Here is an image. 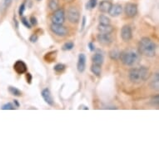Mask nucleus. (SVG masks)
Wrapping results in <instances>:
<instances>
[{"label": "nucleus", "instance_id": "c9c22d12", "mask_svg": "<svg viewBox=\"0 0 159 159\" xmlns=\"http://www.w3.org/2000/svg\"><path fill=\"white\" fill-rule=\"evenodd\" d=\"M89 50H90L91 52H93V51L96 50V48H95V45H94L92 42H90L89 43Z\"/></svg>", "mask_w": 159, "mask_h": 159}, {"label": "nucleus", "instance_id": "cd10ccee", "mask_svg": "<svg viewBox=\"0 0 159 159\" xmlns=\"http://www.w3.org/2000/svg\"><path fill=\"white\" fill-rule=\"evenodd\" d=\"M150 103L154 107H158L159 104V96L158 95H155L151 98L150 100Z\"/></svg>", "mask_w": 159, "mask_h": 159}, {"label": "nucleus", "instance_id": "39448f33", "mask_svg": "<svg viewBox=\"0 0 159 159\" xmlns=\"http://www.w3.org/2000/svg\"><path fill=\"white\" fill-rule=\"evenodd\" d=\"M50 30L56 36L65 37L68 34V29L63 24H52L50 25Z\"/></svg>", "mask_w": 159, "mask_h": 159}, {"label": "nucleus", "instance_id": "2eb2a0df", "mask_svg": "<svg viewBox=\"0 0 159 159\" xmlns=\"http://www.w3.org/2000/svg\"><path fill=\"white\" fill-rule=\"evenodd\" d=\"M98 30L99 33L102 34H112L114 31V28L111 26L110 24H98Z\"/></svg>", "mask_w": 159, "mask_h": 159}, {"label": "nucleus", "instance_id": "f704fd0d", "mask_svg": "<svg viewBox=\"0 0 159 159\" xmlns=\"http://www.w3.org/2000/svg\"><path fill=\"white\" fill-rule=\"evenodd\" d=\"M26 79H27V83H28L29 84H31L32 79H33V77H32L31 73H26Z\"/></svg>", "mask_w": 159, "mask_h": 159}, {"label": "nucleus", "instance_id": "c85d7f7f", "mask_svg": "<svg viewBox=\"0 0 159 159\" xmlns=\"http://www.w3.org/2000/svg\"><path fill=\"white\" fill-rule=\"evenodd\" d=\"M1 109H3V110H14V109H15V107L13 106V103H11V102H8V103H5L4 105H3V107H1Z\"/></svg>", "mask_w": 159, "mask_h": 159}, {"label": "nucleus", "instance_id": "72a5a7b5", "mask_svg": "<svg viewBox=\"0 0 159 159\" xmlns=\"http://www.w3.org/2000/svg\"><path fill=\"white\" fill-rule=\"evenodd\" d=\"M86 21H87V18L85 16L83 17V19H82V26H81V32H83L85 29V26H86Z\"/></svg>", "mask_w": 159, "mask_h": 159}, {"label": "nucleus", "instance_id": "7ed1b4c3", "mask_svg": "<svg viewBox=\"0 0 159 159\" xmlns=\"http://www.w3.org/2000/svg\"><path fill=\"white\" fill-rule=\"evenodd\" d=\"M139 52L133 49H127L120 52L119 59L125 66H133L139 62Z\"/></svg>", "mask_w": 159, "mask_h": 159}, {"label": "nucleus", "instance_id": "f257e3e1", "mask_svg": "<svg viewBox=\"0 0 159 159\" xmlns=\"http://www.w3.org/2000/svg\"><path fill=\"white\" fill-rule=\"evenodd\" d=\"M138 48L139 54L148 57H152L156 55L157 45L149 38L147 37L142 38L141 40L138 43Z\"/></svg>", "mask_w": 159, "mask_h": 159}, {"label": "nucleus", "instance_id": "0eeeda50", "mask_svg": "<svg viewBox=\"0 0 159 159\" xmlns=\"http://www.w3.org/2000/svg\"><path fill=\"white\" fill-rule=\"evenodd\" d=\"M97 40L98 41L99 43L104 46H109L112 43V37L111 34H102L99 33L97 36Z\"/></svg>", "mask_w": 159, "mask_h": 159}, {"label": "nucleus", "instance_id": "5701e85b", "mask_svg": "<svg viewBox=\"0 0 159 159\" xmlns=\"http://www.w3.org/2000/svg\"><path fill=\"white\" fill-rule=\"evenodd\" d=\"M8 92H9L12 95H13V96L20 97L22 95V92L18 89L15 88V87H9V88H8Z\"/></svg>", "mask_w": 159, "mask_h": 159}, {"label": "nucleus", "instance_id": "1a4fd4ad", "mask_svg": "<svg viewBox=\"0 0 159 159\" xmlns=\"http://www.w3.org/2000/svg\"><path fill=\"white\" fill-rule=\"evenodd\" d=\"M121 38L124 42L130 41L133 38V31L129 25H124L121 29Z\"/></svg>", "mask_w": 159, "mask_h": 159}, {"label": "nucleus", "instance_id": "4be33fe9", "mask_svg": "<svg viewBox=\"0 0 159 159\" xmlns=\"http://www.w3.org/2000/svg\"><path fill=\"white\" fill-rule=\"evenodd\" d=\"M66 69V65L63 64V63H57L54 66L53 68V70L56 72L57 73H63Z\"/></svg>", "mask_w": 159, "mask_h": 159}, {"label": "nucleus", "instance_id": "f3484780", "mask_svg": "<svg viewBox=\"0 0 159 159\" xmlns=\"http://www.w3.org/2000/svg\"><path fill=\"white\" fill-rule=\"evenodd\" d=\"M112 3L110 1H102L99 4V11L102 13H108Z\"/></svg>", "mask_w": 159, "mask_h": 159}, {"label": "nucleus", "instance_id": "c756f323", "mask_svg": "<svg viewBox=\"0 0 159 159\" xmlns=\"http://www.w3.org/2000/svg\"><path fill=\"white\" fill-rule=\"evenodd\" d=\"M21 23L23 24H24V26L26 27V28H28V29H31V24H30V23H29V21L28 20V18H25V17H22L21 18Z\"/></svg>", "mask_w": 159, "mask_h": 159}, {"label": "nucleus", "instance_id": "e433bc0d", "mask_svg": "<svg viewBox=\"0 0 159 159\" xmlns=\"http://www.w3.org/2000/svg\"><path fill=\"white\" fill-rule=\"evenodd\" d=\"M13 102H14V104L16 105V107H19V105L20 104H19V102H18V100H13Z\"/></svg>", "mask_w": 159, "mask_h": 159}, {"label": "nucleus", "instance_id": "6e6552de", "mask_svg": "<svg viewBox=\"0 0 159 159\" xmlns=\"http://www.w3.org/2000/svg\"><path fill=\"white\" fill-rule=\"evenodd\" d=\"M124 13L128 18H133L138 13V6L135 3H128L124 8Z\"/></svg>", "mask_w": 159, "mask_h": 159}, {"label": "nucleus", "instance_id": "f8f14e48", "mask_svg": "<svg viewBox=\"0 0 159 159\" xmlns=\"http://www.w3.org/2000/svg\"><path fill=\"white\" fill-rule=\"evenodd\" d=\"M42 97L43 100L45 101L46 103L49 105V106H54V100L52 96V93L48 89H44L42 91Z\"/></svg>", "mask_w": 159, "mask_h": 159}, {"label": "nucleus", "instance_id": "393cba45", "mask_svg": "<svg viewBox=\"0 0 159 159\" xmlns=\"http://www.w3.org/2000/svg\"><path fill=\"white\" fill-rule=\"evenodd\" d=\"M98 22L100 24H110L111 20L108 17L105 15H100L98 17Z\"/></svg>", "mask_w": 159, "mask_h": 159}, {"label": "nucleus", "instance_id": "aec40b11", "mask_svg": "<svg viewBox=\"0 0 159 159\" xmlns=\"http://www.w3.org/2000/svg\"><path fill=\"white\" fill-rule=\"evenodd\" d=\"M102 66L101 65H97V64H93V65L91 66V68H90V70L93 73L94 75L99 76L101 75V73H102V68H101Z\"/></svg>", "mask_w": 159, "mask_h": 159}, {"label": "nucleus", "instance_id": "6ab92c4d", "mask_svg": "<svg viewBox=\"0 0 159 159\" xmlns=\"http://www.w3.org/2000/svg\"><path fill=\"white\" fill-rule=\"evenodd\" d=\"M13 3V0H2L0 3V11L1 13H5L6 10L8 9Z\"/></svg>", "mask_w": 159, "mask_h": 159}, {"label": "nucleus", "instance_id": "a878e982", "mask_svg": "<svg viewBox=\"0 0 159 159\" xmlns=\"http://www.w3.org/2000/svg\"><path fill=\"white\" fill-rule=\"evenodd\" d=\"M73 48H74V43L73 42H67L63 45L62 49L63 51H70V50L73 49Z\"/></svg>", "mask_w": 159, "mask_h": 159}, {"label": "nucleus", "instance_id": "bb28decb", "mask_svg": "<svg viewBox=\"0 0 159 159\" xmlns=\"http://www.w3.org/2000/svg\"><path fill=\"white\" fill-rule=\"evenodd\" d=\"M98 3V0H89V3L86 4V8L87 9H93L97 6Z\"/></svg>", "mask_w": 159, "mask_h": 159}, {"label": "nucleus", "instance_id": "20e7f679", "mask_svg": "<svg viewBox=\"0 0 159 159\" xmlns=\"http://www.w3.org/2000/svg\"><path fill=\"white\" fill-rule=\"evenodd\" d=\"M67 18L71 24H78L80 20V12L76 7H70L67 12Z\"/></svg>", "mask_w": 159, "mask_h": 159}, {"label": "nucleus", "instance_id": "9d476101", "mask_svg": "<svg viewBox=\"0 0 159 159\" xmlns=\"http://www.w3.org/2000/svg\"><path fill=\"white\" fill-rule=\"evenodd\" d=\"M13 69H14V71L18 74L21 75V74H24V73H27L28 67H27L26 63H24V61L18 60L16 61L15 63L13 64Z\"/></svg>", "mask_w": 159, "mask_h": 159}, {"label": "nucleus", "instance_id": "4468645a", "mask_svg": "<svg viewBox=\"0 0 159 159\" xmlns=\"http://www.w3.org/2000/svg\"><path fill=\"white\" fill-rule=\"evenodd\" d=\"M122 12H123V7H122V5L118 4V3H116V4H112L108 13L112 17H117V16L120 15Z\"/></svg>", "mask_w": 159, "mask_h": 159}, {"label": "nucleus", "instance_id": "a211bd4d", "mask_svg": "<svg viewBox=\"0 0 159 159\" xmlns=\"http://www.w3.org/2000/svg\"><path fill=\"white\" fill-rule=\"evenodd\" d=\"M57 51H51V52H47L46 54L44 55V57H43V59H44L46 62L48 63H52V62H54L56 60V57H57Z\"/></svg>", "mask_w": 159, "mask_h": 159}, {"label": "nucleus", "instance_id": "f03ea898", "mask_svg": "<svg viewBox=\"0 0 159 159\" xmlns=\"http://www.w3.org/2000/svg\"><path fill=\"white\" fill-rule=\"evenodd\" d=\"M129 80L133 84H140L142 82L147 81L150 77L148 68L146 67H139V68H132L129 71Z\"/></svg>", "mask_w": 159, "mask_h": 159}, {"label": "nucleus", "instance_id": "b1692460", "mask_svg": "<svg viewBox=\"0 0 159 159\" xmlns=\"http://www.w3.org/2000/svg\"><path fill=\"white\" fill-rule=\"evenodd\" d=\"M119 56H120V52L117 51V49H113L112 51H110L109 57L112 60H117V59H119Z\"/></svg>", "mask_w": 159, "mask_h": 159}, {"label": "nucleus", "instance_id": "9b49d317", "mask_svg": "<svg viewBox=\"0 0 159 159\" xmlns=\"http://www.w3.org/2000/svg\"><path fill=\"white\" fill-rule=\"evenodd\" d=\"M86 55L84 53H80L78 55V63H77V69L79 73H84L86 68Z\"/></svg>", "mask_w": 159, "mask_h": 159}, {"label": "nucleus", "instance_id": "ddd939ff", "mask_svg": "<svg viewBox=\"0 0 159 159\" xmlns=\"http://www.w3.org/2000/svg\"><path fill=\"white\" fill-rule=\"evenodd\" d=\"M92 61L93 64H97V65H101L104 62V56L102 52H100V50H97L96 53L92 57Z\"/></svg>", "mask_w": 159, "mask_h": 159}, {"label": "nucleus", "instance_id": "2f4dec72", "mask_svg": "<svg viewBox=\"0 0 159 159\" xmlns=\"http://www.w3.org/2000/svg\"><path fill=\"white\" fill-rule=\"evenodd\" d=\"M29 23H30V24L33 25V26H36L37 24H38V20H37L36 17L31 16V17H30V19H29Z\"/></svg>", "mask_w": 159, "mask_h": 159}, {"label": "nucleus", "instance_id": "473e14b6", "mask_svg": "<svg viewBox=\"0 0 159 159\" xmlns=\"http://www.w3.org/2000/svg\"><path fill=\"white\" fill-rule=\"evenodd\" d=\"M38 39H39V36L36 34H32L30 38H29V41L31 43H36L38 41Z\"/></svg>", "mask_w": 159, "mask_h": 159}, {"label": "nucleus", "instance_id": "dca6fc26", "mask_svg": "<svg viewBox=\"0 0 159 159\" xmlns=\"http://www.w3.org/2000/svg\"><path fill=\"white\" fill-rule=\"evenodd\" d=\"M150 88L153 90L157 91L159 89V74L158 73H156L152 76L151 82H150Z\"/></svg>", "mask_w": 159, "mask_h": 159}, {"label": "nucleus", "instance_id": "7c9ffc66", "mask_svg": "<svg viewBox=\"0 0 159 159\" xmlns=\"http://www.w3.org/2000/svg\"><path fill=\"white\" fill-rule=\"evenodd\" d=\"M25 7H26L25 2H24V3H22L21 5L19 6V8H18V15L20 16V17L24 15V10H25Z\"/></svg>", "mask_w": 159, "mask_h": 159}, {"label": "nucleus", "instance_id": "412c9836", "mask_svg": "<svg viewBox=\"0 0 159 159\" xmlns=\"http://www.w3.org/2000/svg\"><path fill=\"white\" fill-rule=\"evenodd\" d=\"M58 7H59V0H48V8L51 10H57Z\"/></svg>", "mask_w": 159, "mask_h": 159}, {"label": "nucleus", "instance_id": "423d86ee", "mask_svg": "<svg viewBox=\"0 0 159 159\" xmlns=\"http://www.w3.org/2000/svg\"><path fill=\"white\" fill-rule=\"evenodd\" d=\"M51 21L52 24H63L65 21V12L63 8H57L51 17Z\"/></svg>", "mask_w": 159, "mask_h": 159}, {"label": "nucleus", "instance_id": "4c0bfd02", "mask_svg": "<svg viewBox=\"0 0 159 159\" xmlns=\"http://www.w3.org/2000/svg\"><path fill=\"white\" fill-rule=\"evenodd\" d=\"M37 1H41V0H37Z\"/></svg>", "mask_w": 159, "mask_h": 159}]
</instances>
